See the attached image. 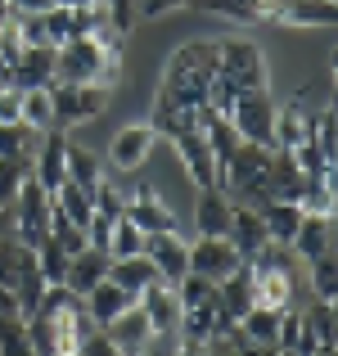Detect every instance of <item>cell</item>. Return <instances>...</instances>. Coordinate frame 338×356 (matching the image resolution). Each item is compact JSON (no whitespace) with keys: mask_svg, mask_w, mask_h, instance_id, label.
I'll use <instances>...</instances> for the list:
<instances>
[{"mask_svg":"<svg viewBox=\"0 0 338 356\" xmlns=\"http://www.w3.org/2000/svg\"><path fill=\"white\" fill-rule=\"evenodd\" d=\"M122 72V50H108L95 36L54 45V81H77V86H113Z\"/></svg>","mask_w":338,"mask_h":356,"instance_id":"cell-1","label":"cell"},{"mask_svg":"<svg viewBox=\"0 0 338 356\" xmlns=\"http://www.w3.org/2000/svg\"><path fill=\"white\" fill-rule=\"evenodd\" d=\"M217 77L239 90H266V59L252 41H217Z\"/></svg>","mask_w":338,"mask_h":356,"instance_id":"cell-2","label":"cell"},{"mask_svg":"<svg viewBox=\"0 0 338 356\" xmlns=\"http://www.w3.org/2000/svg\"><path fill=\"white\" fill-rule=\"evenodd\" d=\"M9 212H14V239L18 243L36 248V243L50 235V190H45V185H36L32 176H27L23 190L14 194Z\"/></svg>","mask_w":338,"mask_h":356,"instance_id":"cell-3","label":"cell"},{"mask_svg":"<svg viewBox=\"0 0 338 356\" xmlns=\"http://www.w3.org/2000/svg\"><path fill=\"white\" fill-rule=\"evenodd\" d=\"M54 127H81L108 108V86H77V81H54Z\"/></svg>","mask_w":338,"mask_h":356,"instance_id":"cell-4","label":"cell"},{"mask_svg":"<svg viewBox=\"0 0 338 356\" xmlns=\"http://www.w3.org/2000/svg\"><path fill=\"white\" fill-rule=\"evenodd\" d=\"M225 118H230V127L239 131V140L271 149V131H275V104H271L266 90H239Z\"/></svg>","mask_w":338,"mask_h":356,"instance_id":"cell-5","label":"cell"},{"mask_svg":"<svg viewBox=\"0 0 338 356\" xmlns=\"http://www.w3.org/2000/svg\"><path fill=\"white\" fill-rule=\"evenodd\" d=\"M243 257L234 252V243L225 235H199L190 243V270H199V275H208L212 284H221L230 270H239Z\"/></svg>","mask_w":338,"mask_h":356,"instance_id":"cell-6","label":"cell"},{"mask_svg":"<svg viewBox=\"0 0 338 356\" xmlns=\"http://www.w3.org/2000/svg\"><path fill=\"white\" fill-rule=\"evenodd\" d=\"M172 145H176L185 172L194 176V185H199V190H221V167H217V158H212L203 131H176Z\"/></svg>","mask_w":338,"mask_h":356,"instance_id":"cell-7","label":"cell"},{"mask_svg":"<svg viewBox=\"0 0 338 356\" xmlns=\"http://www.w3.org/2000/svg\"><path fill=\"white\" fill-rule=\"evenodd\" d=\"M32 181L45 185V190H59L63 181H68V136H63V127H50L41 136V145H36V158H32Z\"/></svg>","mask_w":338,"mask_h":356,"instance_id":"cell-8","label":"cell"},{"mask_svg":"<svg viewBox=\"0 0 338 356\" xmlns=\"http://www.w3.org/2000/svg\"><path fill=\"white\" fill-rule=\"evenodd\" d=\"M145 257L154 261L163 284H176V280L190 270V243L181 239V230H158V235L145 239Z\"/></svg>","mask_w":338,"mask_h":356,"instance_id":"cell-9","label":"cell"},{"mask_svg":"<svg viewBox=\"0 0 338 356\" xmlns=\"http://www.w3.org/2000/svg\"><path fill=\"white\" fill-rule=\"evenodd\" d=\"M122 217H127V221H136V226L145 230V235H158V230H176L172 208H167V203L158 199V190H154V185H145V181H140V185H136V194L127 199Z\"/></svg>","mask_w":338,"mask_h":356,"instance_id":"cell-10","label":"cell"},{"mask_svg":"<svg viewBox=\"0 0 338 356\" xmlns=\"http://www.w3.org/2000/svg\"><path fill=\"white\" fill-rule=\"evenodd\" d=\"M158 131L149 127V122H136V127H122L118 140L108 145V163L118 167V172H140L149 158V149H154Z\"/></svg>","mask_w":338,"mask_h":356,"instance_id":"cell-11","label":"cell"},{"mask_svg":"<svg viewBox=\"0 0 338 356\" xmlns=\"http://www.w3.org/2000/svg\"><path fill=\"white\" fill-rule=\"evenodd\" d=\"M108 252L104 248H81V252H72L68 257V275H63V289H68V293H77V298H86L90 289L99 284V280H108Z\"/></svg>","mask_w":338,"mask_h":356,"instance_id":"cell-12","label":"cell"},{"mask_svg":"<svg viewBox=\"0 0 338 356\" xmlns=\"http://www.w3.org/2000/svg\"><path fill=\"white\" fill-rule=\"evenodd\" d=\"M9 81L18 90H36V86H54V45H27L18 54V63L9 68Z\"/></svg>","mask_w":338,"mask_h":356,"instance_id":"cell-13","label":"cell"},{"mask_svg":"<svg viewBox=\"0 0 338 356\" xmlns=\"http://www.w3.org/2000/svg\"><path fill=\"white\" fill-rule=\"evenodd\" d=\"M136 302L145 307L149 325H154L158 334H172V339H176V325H181V302H176V289H172V284L154 280L149 289H140V298H136Z\"/></svg>","mask_w":338,"mask_h":356,"instance_id":"cell-14","label":"cell"},{"mask_svg":"<svg viewBox=\"0 0 338 356\" xmlns=\"http://www.w3.org/2000/svg\"><path fill=\"white\" fill-rule=\"evenodd\" d=\"M225 239L234 243V252H239L243 261H248V257H257V252L271 243L266 226H261V217H257V208H243V203H234V212H230V230H225Z\"/></svg>","mask_w":338,"mask_h":356,"instance_id":"cell-15","label":"cell"},{"mask_svg":"<svg viewBox=\"0 0 338 356\" xmlns=\"http://www.w3.org/2000/svg\"><path fill=\"white\" fill-rule=\"evenodd\" d=\"M81 307H86V316H90V325L95 330H104L108 321H118L127 307H136V293H127V289H118L113 280H99L95 289H90L86 298H81Z\"/></svg>","mask_w":338,"mask_h":356,"instance_id":"cell-16","label":"cell"},{"mask_svg":"<svg viewBox=\"0 0 338 356\" xmlns=\"http://www.w3.org/2000/svg\"><path fill=\"white\" fill-rule=\"evenodd\" d=\"M289 248H293L303 261H316L321 252H334V217H307L303 212V226H298V235L289 239Z\"/></svg>","mask_w":338,"mask_h":356,"instance_id":"cell-17","label":"cell"},{"mask_svg":"<svg viewBox=\"0 0 338 356\" xmlns=\"http://www.w3.org/2000/svg\"><path fill=\"white\" fill-rule=\"evenodd\" d=\"M338 5L334 0H284V9L275 14V23L289 27H334Z\"/></svg>","mask_w":338,"mask_h":356,"instance_id":"cell-18","label":"cell"},{"mask_svg":"<svg viewBox=\"0 0 338 356\" xmlns=\"http://www.w3.org/2000/svg\"><path fill=\"white\" fill-rule=\"evenodd\" d=\"M217 302H221V312L239 325V316L252 307V270H248V261H243L239 270H230V275L217 284Z\"/></svg>","mask_w":338,"mask_h":356,"instance_id":"cell-19","label":"cell"},{"mask_svg":"<svg viewBox=\"0 0 338 356\" xmlns=\"http://www.w3.org/2000/svg\"><path fill=\"white\" fill-rule=\"evenodd\" d=\"M230 212H234V203L225 199V190H199V203H194L199 235H225L230 230Z\"/></svg>","mask_w":338,"mask_h":356,"instance_id":"cell-20","label":"cell"},{"mask_svg":"<svg viewBox=\"0 0 338 356\" xmlns=\"http://www.w3.org/2000/svg\"><path fill=\"white\" fill-rule=\"evenodd\" d=\"M257 217H261V226H266L271 243H289L298 235V226H303V208H298V203H280V199H266L257 208Z\"/></svg>","mask_w":338,"mask_h":356,"instance_id":"cell-21","label":"cell"},{"mask_svg":"<svg viewBox=\"0 0 338 356\" xmlns=\"http://www.w3.org/2000/svg\"><path fill=\"white\" fill-rule=\"evenodd\" d=\"M108 280H113L118 289H127V293L140 298V289L154 284L158 270H154V261H149L145 252H136V257H113V261H108Z\"/></svg>","mask_w":338,"mask_h":356,"instance_id":"cell-22","label":"cell"},{"mask_svg":"<svg viewBox=\"0 0 338 356\" xmlns=\"http://www.w3.org/2000/svg\"><path fill=\"white\" fill-rule=\"evenodd\" d=\"M41 136H45V131H32L27 122H0V158H14V163L32 167Z\"/></svg>","mask_w":338,"mask_h":356,"instance_id":"cell-23","label":"cell"},{"mask_svg":"<svg viewBox=\"0 0 338 356\" xmlns=\"http://www.w3.org/2000/svg\"><path fill=\"white\" fill-rule=\"evenodd\" d=\"M68 181L77 185V190L95 194V190H99V181H104V163H99V158L90 154V149L68 145Z\"/></svg>","mask_w":338,"mask_h":356,"instance_id":"cell-24","label":"cell"},{"mask_svg":"<svg viewBox=\"0 0 338 356\" xmlns=\"http://www.w3.org/2000/svg\"><path fill=\"white\" fill-rule=\"evenodd\" d=\"M36 270H41V280H45V284H63V275H68V248H63V243L59 239H54V235H45L41 243H36Z\"/></svg>","mask_w":338,"mask_h":356,"instance_id":"cell-25","label":"cell"},{"mask_svg":"<svg viewBox=\"0 0 338 356\" xmlns=\"http://www.w3.org/2000/svg\"><path fill=\"white\" fill-rule=\"evenodd\" d=\"M312 136V118H303L298 108H275V131H271V149H293Z\"/></svg>","mask_w":338,"mask_h":356,"instance_id":"cell-26","label":"cell"},{"mask_svg":"<svg viewBox=\"0 0 338 356\" xmlns=\"http://www.w3.org/2000/svg\"><path fill=\"white\" fill-rule=\"evenodd\" d=\"M239 339H248V343H275V334H280V312H271V307H248V312L239 316Z\"/></svg>","mask_w":338,"mask_h":356,"instance_id":"cell-27","label":"cell"},{"mask_svg":"<svg viewBox=\"0 0 338 356\" xmlns=\"http://www.w3.org/2000/svg\"><path fill=\"white\" fill-rule=\"evenodd\" d=\"M32 131H50L54 127V99H50V86H36V90H23V118Z\"/></svg>","mask_w":338,"mask_h":356,"instance_id":"cell-28","label":"cell"},{"mask_svg":"<svg viewBox=\"0 0 338 356\" xmlns=\"http://www.w3.org/2000/svg\"><path fill=\"white\" fill-rule=\"evenodd\" d=\"M303 321H307V330H312V339L321 343V348H334V339H338V316H334V302H321V298H316V302L303 312Z\"/></svg>","mask_w":338,"mask_h":356,"instance_id":"cell-29","label":"cell"},{"mask_svg":"<svg viewBox=\"0 0 338 356\" xmlns=\"http://www.w3.org/2000/svg\"><path fill=\"white\" fill-rule=\"evenodd\" d=\"M145 230L136 226V221L118 217L113 221V235H108V257H136V252H145Z\"/></svg>","mask_w":338,"mask_h":356,"instance_id":"cell-30","label":"cell"},{"mask_svg":"<svg viewBox=\"0 0 338 356\" xmlns=\"http://www.w3.org/2000/svg\"><path fill=\"white\" fill-rule=\"evenodd\" d=\"M312 266V293L321 298V302H334L338 298V257L334 252H321L316 261H307Z\"/></svg>","mask_w":338,"mask_h":356,"instance_id":"cell-31","label":"cell"},{"mask_svg":"<svg viewBox=\"0 0 338 356\" xmlns=\"http://www.w3.org/2000/svg\"><path fill=\"white\" fill-rule=\"evenodd\" d=\"M172 289H176V302H181V312H190V307L208 302V298H212V289H217V284H212L208 275H199V270H185V275L176 280Z\"/></svg>","mask_w":338,"mask_h":356,"instance_id":"cell-32","label":"cell"},{"mask_svg":"<svg viewBox=\"0 0 338 356\" xmlns=\"http://www.w3.org/2000/svg\"><path fill=\"white\" fill-rule=\"evenodd\" d=\"M0 356H36L23 321H0Z\"/></svg>","mask_w":338,"mask_h":356,"instance_id":"cell-33","label":"cell"},{"mask_svg":"<svg viewBox=\"0 0 338 356\" xmlns=\"http://www.w3.org/2000/svg\"><path fill=\"white\" fill-rule=\"evenodd\" d=\"M32 176V167L27 163H14V158H0V208H9L14 203V194L23 190V181Z\"/></svg>","mask_w":338,"mask_h":356,"instance_id":"cell-34","label":"cell"},{"mask_svg":"<svg viewBox=\"0 0 338 356\" xmlns=\"http://www.w3.org/2000/svg\"><path fill=\"white\" fill-rule=\"evenodd\" d=\"M72 356H122V352L108 343V334H104V330H90L86 339L77 343V352H72Z\"/></svg>","mask_w":338,"mask_h":356,"instance_id":"cell-35","label":"cell"},{"mask_svg":"<svg viewBox=\"0 0 338 356\" xmlns=\"http://www.w3.org/2000/svg\"><path fill=\"white\" fill-rule=\"evenodd\" d=\"M90 199H95V212H108V217H122V208H127V199H122L108 181H99V190L90 194Z\"/></svg>","mask_w":338,"mask_h":356,"instance_id":"cell-36","label":"cell"},{"mask_svg":"<svg viewBox=\"0 0 338 356\" xmlns=\"http://www.w3.org/2000/svg\"><path fill=\"white\" fill-rule=\"evenodd\" d=\"M18 118H23V90L0 86V122H18Z\"/></svg>","mask_w":338,"mask_h":356,"instance_id":"cell-37","label":"cell"},{"mask_svg":"<svg viewBox=\"0 0 338 356\" xmlns=\"http://www.w3.org/2000/svg\"><path fill=\"white\" fill-rule=\"evenodd\" d=\"M230 343H234V352H239V356H284L275 343H248V339H239V330L230 334Z\"/></svg>","mask_w":338,"mask_h":356,"instance_id":"cell-38","label":"cell"},{"mask_svg":"<svg viewBox=\"0 0 338 356\" xmlns=\"http://www.w3.org/2000/svg\"><path fill=\"white\" fill-rule=\"evenodd\" d=\"M176 5H185V0H140V5H136V14L158 18V14H167V9H176Z\"/></svg>","mask_w":338,"mask_h":356,"instance_id":"cell-39","label":"cell"},{"mask_svg":"<svg viewBox=\"0 0 338 356\" xmlns=\"http://www.w3.org/2000/svg\"><path fill=\"white\" fill-rule=\"evenodd\" d=\"M167 356H208V343H194V339H176V348Z\"/></svg>","mask_w":338,"mask_h":356,"instance_id":"cell-40","label":"cell"},{"mask_svg":"<svg viewBox=\"0 0 338 356\" xmlns=\"http://www.w3.org/2000/svg\"><path fill=\"white\" fill-rule=\"evenodd\" d=\"M9 230H14V212L0 208V235H9Z\"/></svg>","mask_w":338,"mask_h":356,"instance_id":"cell-41","label":"cell"},{"mask_svg":"<svg viewBox=\"0 0 338 356\" xmlns=\"http://www.w3.org/2000/svg\"><path fill=\"white\" fill-rule=\"evenodd\" d=\"M50 5H99V0H50Z\"/></svg>","mask_w":338,"mask_h":356,"instance_id":"cell-42","label":"cell"},{"mask_svg":"<svg viewBox=\"0 0 338 356\" xmlns=\"http://www.w3.org/2000/svg\"><path fill=\"white\" fill-rule=\"evenodd\" d=\"M312 356H338V352H334V348H316Z\"/></svg>","mask_w":338,"mask_h":356,"instance_id":"cell-43","label":"cell"},{"mask_svg":"<svg viewBox=\"0 0 338 356\" xmlns=\"http://www.w3.org/2000/svg\"><path fill=\"white\" fill-rule=\"evenodd\" d=\"M284 356H293V352H284Z\"/></svg>","mask_w":338,"mask_h":356,"instance_id":"cell-44","label":"cell"}]
</instances>
